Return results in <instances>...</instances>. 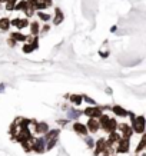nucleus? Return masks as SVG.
I'll return each mask as SVG.
<instances>
[{"label":"nucleus","instance_id":"33","mask_svg":"<svg viewBox=\"0 0 146 156\" xmlns=\"http://www.w3.org/2000/svg\"><path fill=\"white\" fill-rule=\"evenodd\" d=\"M86 143L89 148H93V140L90 139V138H86Z\"/></svg>","mask_w":146,"mask_h":156},{"label":"nucleus","instance_id":"10","mask_svg":"<svg viewBox=\"0 0 146 156\" xmlns=\"http://www.w3.org/2000/svg\"><path fill=\"white\" fill-rule=\"evenodd\" d=\"M73 130H75L76 133H80V135H87V129H86V125L80 123V122H75L73 123Z\"/></svg>","mask_w":146,"mask_h":156},{"label":"nucleus","instance_id":"24","mask_svg":"<svg viewBox=\"0 0 146 156\" xmlns=\"http://www.w3.org/2000/svg\"><path fill=\"white\" fill-rule=\"evenodd\" d=\"M145 143H146V136L143 135V136H142V140L139 142V145H138V148H136V152L143 151V149H145Z\"/></svg>","mask_w":146,"mask_h":156},{"label":"nucleus","instance_id":"18","mask_svg":"<svg viewBox=\"0 0 146 156\" xmlns=\"http://www.w3.org/2000/svg\"><path fill=\"white\" fill-rule=\"evenodd\" d=\"M9 27H10V20L9 19H0V30H9Z\"/></svg>","mask_w":146,"mask_h":156},{"label":"nucleus","instance_id":"12","mask_svg":"<svg viewBox=\"0 0 146 156\" xmlns=\"http://www.w3.org/2000/svg\"><path fill=\"white\" fill-rule=\"evenodd\" d=\"M10 24H15L19 29H24V27L29 26V22H27V19H15L10 22Z\"/></svg>","mask_w":146,"mask_h":156},{"label":"nucleus","instance_id":"20","mask_svg":"<svg viewBox=\"0 0 146 156\" xmlns=\"http://www.w3.org/2000/svg\"><path fill=\"white\" fill-rule=\"evenodd\" d=\"M30 33H32V36H37L39 34V23L37 22H32V24H30Z\"/></svg>","mask_w":146,"mask_h":156},{"label":"nucleus","instance_id":"1","mask_svg":"<svg viewBox=\"0 0 146 156\" xmlns=\"http://www.w3.org/2000/svg\"><path fill=\"white\" fill-rule=\"evenodd\" d=\"M132 130L136 133H143L145 132V118L143 116H138L135 122L132 123Z\"/></svg>","mask_w":146,"mask_h":156},{"label":"nucleus","instance_id":"8","mask_svg":"<svg viewBox=\"0 0 146 156\" xmlns=\"http://www.w3.org/2000/svg\"><path fill=\"white\" fill-rule=\"evenodd\" d=\"M86 129H87V132L96 133L97 130H99V122H97L96 119L90 118L89 120H87V123H86Z\"/></svg>","mask_w":146,"mask_h":156},{"label":"nucleus","instance_id":"21","mask_svg":"<svg viewBox=\"0 0 146 156\" xmlns=\"http://www.w3.org/2000/svg\"><path fill=\"white\" fill-rule=\"evenodd\" d=\"M82 100H83V96H80V95H72L70 96V102L73 105H80Z\"/></svg>","mask_w":146,"mask_h":156},{"label":"nucleus","instance_id":"32","mask_svg":"<svg viewBox=\"0 0 146 156\" xmlns=\"http://www.w3.org/2000/svg\"><path fill=\"white\" fill-rule=\"evenodd\" d=\"M42 3H43L46 7H49V6H52V0H40Z\"/></svg>","mask_w":146,"mask_h":156},{"label":"nucleus","instance_id":"19","mask_svg":"<svg viewBox=\"0 0 146 156\" xmlns=\"http://www.w3.org/2000/svg\"><path fill=\"white\" fill-rule=\"evenodd\" d=\"M44 135H46V139H56V138H57V135H59V129L47 130Z\"/></svg>","mask_w":146,"mask_h":156},{"label":"nucleus","instance_id":"3","mask_svg":"<svg viewBox=\"0 0 146 156\" xmlns=\"http://www.w3.org/2000/svg\"><path fill=\"white\" fill-rule=\"evenodd\" d=\"M119 145H118V148H116V152L118 153H128L129 152V139H126V138H120L119 142H118Z\"/></svg>","mask_w":146,"mask_h":156},{"label":"nucleus","instance_id":"30","mask_svg":"<svg viewBox=\"0 0 146 156\" xmlns=\"http://www.w3.org/2000/svg\"><path fill=\"white\" fill-rule=\"evenodd\" d=\"M24 11H26V16H33V13H34V9H33V7H26V9H24Z\"/></svg>","mask_w":146,"mask_h":156},{"label":"nucleus","instance_id":"36","mask_svg":"<svg viewBox=\"0 0 146 156\" xmlns=\"http://www.w3.org/2000/svg\"><path fill=\"white\" fill-rule=\"evenodd\" d=\"M0 2H6V0H0Z\"/></svg>","mask_w":146,"mask_h":156},{"label":"nucleus","instance_id":"22","mask_svg":"<svg viewBox=\"0 0 146 156\" xmlns=\"http://www.w3.org/2000/svg\"><path fill=\"white\" fill-rule=\"evenodd\" d=\"M108 120H109V116H108V115H105V113H102V116H100V118H99V120H97V122H99V128H102V129H103V126L106 125V122H108Z\"/></svg>","mask_w":146,"mask_h":156},{"label":"nucleus","instance_id":"9","mask_svg":"<svg viewBox=\"0 0 146 156\" xmlns=\"http://www.w3.org/2000/svg\"><path fill=\"white\" fill-rule=\"evenodd\" d=\"M93 148H96V149H95V156H99L105 151V148H106V140L103 139V138H100V139L96 142V146H93Z\"/></svg>","mask_w":146,"mask_h":156},{"label":"nucleus","instance_id":"17","mask_svg":"<svg viewBox=\"0 0 146 156\" xmlns=\"http://www.w3.org/2000/svg\"><path fill=\"white\" fill-rule=\"evenodd\" d=\"M11 39L17 43V42H24V40H26V36L19 32H15V33H11Z\"/></svg>","mask_w":146,"mask_h":156},{"label":"nucleus","instance_id":"6","mask_svg":"<svg viewBox=\"0 0 146 156\" xmlns=\"http://www.w3.org/2000/svg\"><path fill=\"white\" fill-rule=\"evenodd\" d=\"M118 122H116V119H112L109 118V120L106 122V125L103 126V130L105 132H108V133H110V132H115V130L118 129Z\"/></svg>","mask_w":146,"mask_h":156},{"label":"nucleus","instance_id":"26","mask_svg":"<svg viewBox=\"0 0 146 156\" xmlns=\"http://www.w3.org/2000/svg\"><path fill=\"white\" fill-rule=\"evenodd\" d=\"M79 115H80V113L76 112L75 109H70V110H69V113H67V118H69V119H76V118H79Z\"/></svg>","mask_w":146,"mask_h":156},{"label":"nucleus","instance_id":"5","mask_svg":"<svg viewBox=\"0 0 146 156\" xmlns=\"http://www.w3.org/2000/svg\"><path fill=\"white\" fill-rule=\"evenodd\" d=\"M46 140L43 138H39V139L34 140V143H33V151L37 152V153H43L46 149Z\"/></svg>","mask_w":146,"mask_h":156},{"label":"nucleus","instance_id":"13","mask_svg":"<svg viewBox=\"0 0 146 156\" xmlns=\"http://www.w3.org/2000/svg\"><path fill=\"white\" fill-rule=\"evenodd\" d=\"M54 24H60L63 22V13L60 9H54V19H53Z\"/></svg>","mask_w":146,"mask_h":156},{"label":"nucleus","instance_id":"37","mask_svg":"<svg viewBox=\"0 0 146 156\" xmlns=\"http://www.w3.org/2000/svg\"><path fill=\"white\" fill-rule=\"evenodd\" d=\"M142 156H146V155H142Z\"/></svg>","mask_w":146,"mask_h":156},{"label":"nucleus","instance_id":"35","mask_svg":"<svg viewBox=\"0 0 146 156\" xmlns=\"http://www.w3.org/2000/svg\"><path fill=\"white\" fill-rule=\"evenodd\" d=\"M5 87H6L5 83H0V93H3V92H5Z\"/></svg>","mask_w":146,"mask_h":156},{"label":"nucleus","instance_id":"15","mask_svg":"<svg viewBox=\"0 0 146 156\" xmlns=\"http://www.w3.org/2000/svg\"><path fill=\"white\" fill-rule=\"evenodd\" d=\"M33 143H34V139H33V138H30V139L24 140L22 145H23V148H24V151L30 152V151H33Z\"/></svg>","mask_w":146,"mask_h":156},{"label":"nucleus","instance_id":"31","mask_svg":"<svg viewBox=\"0 0 146 156\" xmlns=\"http://www.w3.org/2000/svg\"><path fill=\"white\" fill-rule=\"evenodd\" d=\"M83 99H85V100H86L87 103H90V105H96V102L93 100L92 97H89V96H83Z\"/></svg>","mask_w":146,"mask_h":156},{"label":"nucleus","instance_id":"25","mask_svg":"<svg viewBox=\"0 0 146 156\" xmlns=\"http://www.w3.org/2000/svg\"><path fill=\"white\" fill-rule=\"evenodd\" d=\"M17 0H6V10H13Z\"/></svg>","mask_w":146,"mask_h":156},{"label":"nucleus","instance_id":"7","mask_svg":"<svg viewBox=\"0 0 146 156\" xmlns=\"http://www.w3.org/2000/svg\"><path fill=\"white\" fill-rule=\"evenodd\" d=\"M118 128H119L122 136H123V138H126V139H129L130 136H132V133H133V130H132V128H130L129 125L122 123V125H118Z\"/></svg>","mask_w":146,"mask_h":156},{"label":"nucleus","instance_id":"28","mask_svg":"<svg viewBox=\"0 0 146 156\" xmlns=\"http://www.w3.org/2000/svg\"><path fill=\"white\" fill-rule=\"evenodd\" d=\"M34 49L32 47V44H24L23 46V53H32Z\"/></svg>","mask_w":146,"mask_h":156},{"label":"nucleus","instance_id":"14","mask_svg":"<svg viewBox=\"0 0 146 156\" xmlns=\"http://www.w3.org/2000/svg\"><path fill=\"white\" fill-rule=\"evenodd\" d=\"M112 112L116 113L118 116H128V110H125L122 106H119V105H116V106H113L112 108Z\"/></svg>","mask_w":146,"mask_h":156},{"label":"nucleus","instance_id":"29","mask_svg":"<svg viewBox=\"0 0 146 156\" xmlns=\"http://www.w3.org/2000/svg\"><path fill=\"white\" fill-rule=\"evenodd\" d=\"M54 145H56V139H49L47 145H46V149H53Z\"/></svg>","mask_w":146,"mask_h":156},{"label":"nucleus","instance_id":"4","mask_svg":"<svg viewBox=\"0 0 146 156\" xmlns=\"http://www.w3.org/2000/svg\"><path fill=\"white\" fill-rule=\"evenodd\" d=\"M85 115H86L87 118H93V119H96V118H100L102 116V109L100 108H97V106H95V108H87L85 109Z\"/></svg>","mask_w":146,"mask_h":156},{"label":"nucleus","instance_id":"34","mask_svg":"<svg viewBox=\"0 0 146 156\" xmlns=\"http://www.w3.org/2000/svg\"><path fill=\"white\" fill-rule=\"evenodd\" d=\"M7 43H9V46H11V47H13V46H16V42H15V40H13L11 37L7 40Z\"/></svg>","mask_w":146,"mask_h":156},{"label":"nucleus","instance_id":"11","mask_svg":"<svg viewBox=\"0 0 146 156\" xmlns=\"http://www.w3.org/2000/svg\"><path fill=\"white\" fill-rule=\"evenodd\" d=\"M49 130V125L46 122H39L36 123V133L39 135H44Z\"/></svg>","mask_w":146,"mask_h":156},{"label":"nucleus","instance_id":"16","mask_svg":"<svg viewBox=\"0 0 146 156\" xmlns=\"http://www.w3.org/2000/svg\"><path fill=\"white\" fill-rule=\"evenodd\" d=\"M120 136L116 132H110L109 133V139H108V143H110V145H113V143H116V142H119Z\"/></svg>","mask_w":146,"mask_h":156},{"label":"nucleus","instance_id":"2","mask_svg":"<svg viewBox=\"0 0 146 156\" xmlns=\"http://www.w3.org/2000/svg\"><path fill=\"white\" fill-rule=\"evenodd\" d=\"M16 140L17 142H20V143H23L24 140L30 139L32 138V133H30V130H29V128H23V129H19V132H16Z\"/></svg>","mask_w":146,"mask_h":156},{"label":"nucleus","instance_id":"23","mask_svg":"<svg viewBox=\"0 0 146 156\" xmlns=\"http://www.w3.org/2000/svg\"><path fill=\"white\" fill-rule=\"evenodd\" d=\"M27 7V5H26V2H19V3H16V5H15V9H13V10H23L24 11V9H26Z\"/></svg>","mask_w":146,"mask_h":156},{"label":"nucleus","instance_id":"27","mask_svg":"<svg viewBox=\"0 0 146 156\" xmlns=\"http://www.w3.org/2000/svg\"><path fill=\"white\" fill-rule=\"evenodd\" d=\"M39 17L42 19V20H44V22H47V20H50V15H47V13H43V11H37Z\"/></svg>","mask_w":146,"mask_h":156}]
</instances>
